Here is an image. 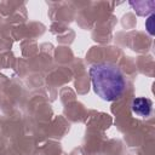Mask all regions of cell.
Wrapping results in <instances>:
<instances>
[{"mask_svg": "<svg viewBox=\"0 0 155 155\" xmlns=\"http://www.w3.org/2000/svg\"><path fill=\"white\" fill-rule=\"evenodd\" d=\"M153 22H154V15H150L149 16V18L145 21V27H147V29H148V33L149 34H154V27H153Z\"/></svg>", "mask_w": 155, "mask_h": 155, "instance_id": "3", "label": "cell"}, {"mask_svg": "<svg viewBox=\"0 0 155 155\" xmlns=\"http://www.w3.org/2000/svg\"><path fill=\"white\" fill-rule=\"evenodd\" d=\"M133 114L140 117H148L153 111V102L145 97H138L132 101L131 104Z\"/></svg>", "mask_w": 155, "mask_h": 155, "instance_id": "2", "label": "cell"}, {"mask_svg": "<svg viewBox=\"0 0 155 155\" xmlns=\"http://www.w3.org/2000/svg\"><path fill=\"white\" fill-rule=\"evenodd\" d=\"M88 73L93 91L103 101H116L126 90L125 74L115 63L97 62L90 67Z\"/></svg>", "mask_w": 155, "mask_h": 155, "instance_id": "1", "label": "cell"}]
</instances>
